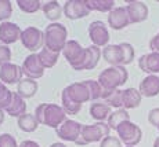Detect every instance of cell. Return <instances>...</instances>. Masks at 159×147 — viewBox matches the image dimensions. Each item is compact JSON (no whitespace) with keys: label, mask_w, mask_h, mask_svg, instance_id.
Listing matches in <instances>:
<instances>
[{"label":"cell","mask_w":159,"mask_h":147,"mask_svg":"<svg viewBox=\"0 0 159 147\" xmlns=\"http://www.w3.org/2000/svg\"><path fill=\"white\" fill-rule=\"evenodd\" d=\"M102 57H104V59L108 63H111L112 66H123L125 57H123V50H122L120 44H118V45L108 44L102 50Z\"/></svg>","instance_id":"17"},{"label":"cell","mask_w":159,"mask_h":147,"mask_svg":"<svg viewBox=\"0 0 159 147\" xmlns=\"http://www.w3.org/2000/svg\"><path fill=\"white\" fill-rule=\"evenodd\" d=\"M157 128H158V129H159V124H158V127H157Z\"/></svg>","instance_id":"43"},{"label":"cell","mask_w":159,"mask_h":147,"mask_svg":"<svg viewBox=\"0 0 159 147\" xmlns=\"http://www.w3.org/2000/svg\"><path fill=\"white\" fill-rule=\"evenodd\" d=\"M125 121H130V117H129V113L127 110L125 109H118L116 111L111 113V116L108 117V127L111 129H118V127Z\"/></svg>","instance_id":"28"},{"label":"cell","mask_w":159,"mask_h":147,"mask_svg":"<svg viewBox=\"0 0 159 147\" xmlns=\"http://www.w3.org/2000/svg\"><path fill=\"white\" fill-rule=\"evenodd\" d=\"M13 14V4L10 0H0V21L7 22V19Z\"/></svg>","instance_id":"32"},{"label":"cell","mask_w":159,"mask_h":147,"mask_svg":"<svg viewBox=\"0 0 159 147\" xmlns=\"http://www.w3.org/2000/svg\"><path fill=\"white\" fill-rule=\"evenodd\" d=\"M17 125L21 131H24V132H35L39 127V122H38V120H36L35 116L24 114L18 118Z\"/></svg>","instance_id":"27"},{"label":"cell","mask_w":159,"mask_h":147,"mask_svg":"<svg viewBox=\"0 0 159 147\" xmlns=\"http://www.w3.org/2000/svg\"><path fill=\"white\" fill-rule=\"evenodd\" d=\"M82 128H83V125L80 122H76L73 120H66L57 128L56 132H57V136L61 137L62 140L76 143L79 140V137H80Z\"/></svg>","instance_id":"9"},{"label":"cell","mask_w":159,"mask_h":147,"mask_svg":"<svg viewBox=\"0 0 159 147\" xmlns=\"http://www.w3.org/2000/svg\"><path fill=\"white\" fill-rule=\"evenodd\" d=\"M0 147H20L15 140V137L10 133L0 135Z\"/></svg>","instance_id":"34"},{"label":"cell","mask_w":159,"mask_h":147,"mask_svg":"<svg viewBox=\"0 0 159 147\" xmlns=\"http://www.w3.org/2000/svg\"><path fill=\"white\" fill-rule=\"evenodd\" d=\"M139 66L144 73L151 74H157L159 73V54L158 52H149L139 59Z\"/></svg>","instance_id":"18"},{"label":"cell","mask_w":159,"mask_h":147,"mask_svg":"<svg viewBox=\"0 0 159 147\" xmlns=\"http://www.w3.org/2000/svg\"><path fill=\"white\" fill-rule=\"evenodd\" d=\"M3 121H4V111L0 109V125L3 124Z\"/></svg>","instance_id":"40"},{"label":"cell","mask_w":159,"mask_h":147,"mask_svg":"<svg viewBox=\"0 0 159 147\" xmlns=\"http://www.w3.org/2000/svg\"><path fill=\"white\" fill-rule=\"evenodd\" d=\"M42 10H43V13L46 15V18L50 21H57L61 18V14H62V7L60 6V3L58 2H47L43 4V7H42Z\"/></svg>","instance_id":"25"},{"label":"cell","mask_w":159,"mask_h":147,"mask_svg":"<svg viewBox=\"0 0 159 147\" xmlns=\"http://www.w3.org/2000/svg\"><path fill=\"white\" fill-rule=\"evenodd\" d=\"M21 35H22V30L20 29L17 23L8 22V21L0 23V41L4 45L13 44V43L21 40Z\"/></svg>","instance_id":"13"},{"label":"cell","mask_w":159,"mask_h":147,"mask_svg":"<svg viewBox=\"0 0 159 147\" xmlns=\"http://www.w3.org/2000/svg\"><path fill=\"white\" fill-rule=\"evenodd\" d=\"M126 11L130 23L143 22L148 18V7L143 2H129L126 6Z\"/></svg>","instance_id":"15"},{"label":"cell","mask_w":159,"mask_h":147,"mask_svg":"<svg viewBox=\"0 0 159 147\" xmlns=\"http://www.w3.org/2000/svg\"><path fill=\"white\" fill-rule=\"evenodd\" d=\"M154 147H159V136L155 139V142H154Z\"/></svg>","instance_id":"42"},{"label":"cell","mask_w":159,"mask_h":147,"mask_svg":"<svg viewBox=\"0 0 159 147\" xmlns=\"http://www.w3.org/2000/svg\"><path fill=\"white\" fill-rule=\"evenodd\" d=\"M90 116L94 120L102 122L111 116V106H108L107 103H93L90 106Z\"/></svg>","instance_id":"23"},{"label":"cell","mask_w":159,"mask_h":147,"mask_svg":"<svg viewBox=\"0 0 159 147\" xmlns=\"http://www.w3.org/2000/svg\"><path fill=\"white\" fill-rule=\"evenodd\" d=\"M35 117L39 124L57 129L64 121H66V113L62 107L58 105L42 103V105L36 107Z\"/></svg>","instance_id":"4"},{"label":"cell","mask_w":159,"mask_h":147,"mask_svg":"<svg viewBox=\"0 0 159 147\" xmlns=\"http://www.w3.org/2000/svg\"><path fill=\"white\" fill-rule=\"evenodd\" d=\"M100 147H122V142L119 137L115 136H107L101 142Z\"/></svg>","instance_id":"36"},{"label":"cell","mask_w":159,"mask_h":147,"mask_svg":"<svg viewBox=\"0 0 159 147\" xmlns=\"http://www.w3.org/2000/svg\"><path fill=\"white\" fill-rule=\"evenodd\" d=\"M62 54L72 69L75 70H91L100 62L101 50L97 45H90L82 48V45L75 40H68L62 50Z\"/></svg>","instance_id":"1"},{"label":"cell","mask_w":159,"mask_h":147,"mask_svg":"<svg viewBox=\"0 0 159 147\" xmlns=\"http://www.w3.org/2000/svg\"><path fill=\"white\" fill-rule=\"evenodd\" d=\"M11 59V50L8 48V45H0V67L6 63H10Z\"/></svg>","instance_id":"35"},{"label":"cell","mask_w":159,"mask_h":147,"mask_svg":"<svg viewBox=\"0 0 159 147\" xmlns=\"http://www.w3.org/2000/svg\"><path fill=\"white\" fill-rule=\"evenodd\" d=\"M66 36H68V32L64 25L58 22L50 23L44 30V47L53 52L60 54L68 41Z\"/></svg>","instance_id":"5"},{"label":"cell","mask_w":159,"mask_h":147,"mask_svg":"<svg viewBox=\"0 0 159 147\" xmlns=\"http://www.w3.org/2000/svg\"><path fill=\"white\" fill-rule=\"evenodd\" d=\"M109 131H111V128L105 122H96L93 125H83L80 137L76 142V145L83 146L96 142H102L107 136H109Z\"/></svg>","instance_id":"6"},{"label":"cell","mask_w":159,"mask_h":147,"mask_svg":"<svg viewBox=\"0 0 159 147\" xmlns=\"http://www.w3.org/2000/svg\"><path fill=\"white\" fill-rule=\"evenodd\" d=\"M21 67H22V73L26 76V78L36 80V78L43 77V74H44V67L39 62L38 54L28 55V57L24 59V63Z\"/></svg>","instance_id":"12"},{"label":"cell","mask_w":159,"mask_h":147,"mask_svg":"<svg viewBox=\"0 0 159 147\" xmlns=\"http://www.w3.org/2000/svg\"><path fill=\"white\" fill-rule=\"evenodd\" d=\"M86 4L90 11H100V13H111L115 7L114 0H86Z\"/></svg>","instance_id":"26"},{"label":"cell","mask_w":159,"mask_h":147,"mask_svg":"<svg viewBox=\"0 0 159 147\" xmlns=\"http://www.w3.org/2000/svg\"><path fill=\"white\" fill-rule=\"evenodd\" d=\"M89 37L93 41V45L97 47H107L109 41V33L105 23L101 21H94L89 26Z\"/></svg>","instance_id":"10"},{"label":"cell","mask_w":159,"mask_h":147,"mask_svg":"<svg viewBox=\"0 0 159 147\" xmlns=\"http://www.w3.org/2000/svg\"><path fill=\"white\" fill-rule=\"evenodd\" d=\"M13 102V91H10L6 84L0 81V109L6 110Z\"/></svg>","instance_id":"30"},{"label":"cell","mask_w":159,"mask_h":147,"mask_svg":"<svg viewBox=\"0 0 159 147\" xmlns=\"http://www.w3.org/2000/svg\"><path fill=\"white\" fill-rule=\"evenodd\" d=\"M149 48L152 50V52L159 54V33L151 39V41H149Z\"/></svg>","instance_id":"38"},{"label":"cell","mask_w":159,"mask_h":147,"mask_svg":"<svg viewBox=\"0 0 159 147\" xmlns=\"http://www.w3.org/2000/svg\"><path fill=\"white\" fill-rule=\"evenodd\" d=\"M90 14L86 0H68L64 4V15L68 19H80Z\"/></svg>","instance_id":"11"},{"label":"cell","mask_w":159,"mask_h":147,"mask_svg":"<svg viewBox=\"0 0 159 147\" xmlns=\"http://www.w3.org/2000/svg\"><path fill=\"white\" fill-rule=\"evenodd\" d=\"M6 113L11 117H18L26 114V103L22 98L18 95V92H13V102L6 109Z\"/></svg>","instance_id":"22"},{"label":"cell","mask_w":159,"mask_h":147,"mask_svg":"<svg viewBox=\"0 0 159 147\" xmlns=\"http://www.w3.org/2000/svg\"><path fill=\"white\" fill-rule=\"evenodd\" d=\"M127 78L129 73L125 66H111L108 69H104L98 76V82L104 91L102 99H105L111 92L119 90V87L123 85Z\"/></svg>","instance_id":"3"},{"label":"cell","mask_w":159,"mask_h":147,"mask_svg":"<svg viewBox=\"0 0 159 147\" xmlns=\"http://www.w3.org/2000/svg\"><path fill=\"white\" fill-rule=\"evenodd\" d=\"M86 85L90 90V95H91V100H97V99H102V95L104 91L100 85L98 81H94V80H86Z\"/></svg>","instance_id":"31"},{"label":"cell","mask_w":159,"mask_h":147,"mask_svg":"<svg viewBox=\"0 0 159 147\" xmlns=\"http://www.w3.org/2000/svg\"><path fill=\"white\" fill-rule=\"evenodd\" d=\"M118 136L120 139L122 143H125L127 147H134L136 145H139L140 140H141L143 132L140 129V127L137 124L131 121H125L116 129Z\"/></svg>","instance_id":"7"},{"label":"cell","mask_w":159,"mask_h":147,"mask_svg":"<svg viewBox=\"0 0 159 147\" xmlns=\"http://www.w3.org/2000/svg\"><path fill=\"white\" fill-rule=\"evenodd\" d=\"M140 94L144 98H154L159 95V77L155 74L147 76L140 82Z\"/></svg>","instance_id":"19"},{"label":"cell","mask_w":159,"mask_h":147,"mask_svg":"<svg viewBox=\"0 0 159 147\" xmlns=\"http://www.w3.org/2000/svg\"><path fill=\"white\" fill-rule=\"evenodd\" d=\"M20 147H40L36 142H33V140H24L22 143L20 145Z\"/></svg>","instance_id":"39"},{"label":"cell","mask_w":159,"mask_h":147,"mask_svg":"<svg viewBox=\"0 0 159 147\" xmlns=\"http://www.w3.org/2000/svg\"><path fill=\"white\" fill-rule=\"evenodd\" d=\"M39 57V62H40V65L44 67V69H48V67H53L56 66V63L58 62V57H60V54L58 52H53V51H50L48 48H42L40 52L38 54Z\"/></svg>","instance_id":"24"},{"label":"cell","mask_w":159,"mask_h":147,"mask_svg":"<svg viewBox=\"0 0 159 147\" xmlns=\"http://www.w3.org/2000/svg\"><path fill=\"white\" fill-rule=\"evenodd\" d=\"M61 100H62V109L65 110L66 114H78L82 109V105L91 100L90 90L84 81L73 82L62 90Z\"/></svg>","instance_id":"2"},{"label":"cell","mask_w":159,"mask_h":147,"mask_svg":"<svg viewBox=\"0 0 159 147\" xmlns=\"http://www.w3.org/2000/svg\"><path fill=\"white\" fill-rule=\"evenodd\" d=\"M141 94L136 88H126L122 90V109L129 110L136 109L141 103Z\"/></svg>","instance_id":"20"},{"label":"cell","mask_w":159,"mask_h":147,"mask_svg":"<svg viewBox=\"0 0 159 147\" xmlns=\"http://www.w3.org/2000/svg\"><path fill=\"white\" fill-rule=\"evenodd\" d=\"M108 23H109V26H111L112 29H115V30L125 29V27L130 23L126 7H116V8H114V10L108 14Z\"/></svg>","instance_id":"16"},{"label":"cell","mask_w":159,"mask_h":147,"mask_svg":"<svg viewBox=\"0 0 159 147\" xmlns=\"http://www.w3.org/2000/svg\"><path fill=\"white\" fill-rule=\"evenodd\" d=\"M50 147H66V146L64 145V143H53Z\"/></svg>","instance_id":"41"},{"label":"cell","mask_w":159,"mask_h":147,"mask_svg":"<svg viewBox=\"0 0 159 147\" xmlns=\"http://www.w3.org/2000/svg\"><path fill=\"white\" fill-rule=\"evenodd\" d=\"M17 92L22 99H29L38 92V82L32 78H24L18 82Z\"/></svg>","instance_id":"21"},{"label":"cell","mask_w":159,"mask_h":147,"mask_svg":"<svg viewBox=\"0 0 159 147\" xmlns=\"http://www.w3.org/2000/svg\"><path fill=\"white\" fill-rule=\"evenodd\" d=\"M120 47L123 50V57H125V61H123V65H129V63L133 62L134 59V48L133 45L129 44V43H120Z\"/></svg>","instance_id":"33"},{"label":"cell","mask_w":159,"mask_h":147,"mask_svg":"<svg viewBox=\"0 0 159 147\" xmlns=\"http://www.w3.org/2000/svg\"><path fill=\"white\" fill-rule=\"evenodd\" d=\"M21 43L22 45L29 51H38L42 50L44 45V32H42L38 27L29 26L22 30L21 35Z\"/></svg>","instance_id":"8"},{"label":"cell","mask_w":159,"mask_h":147,"mask_svg":"<svg viewBox=\"0 0 159 147\" xmlns=\"http://www.w3.org/2000/svg\"><path fill=\"white\" fill-rule=\"evenodd\" d=\"M148 121H149V124H151V125H154V127H158V124H159V107L149 110V113H148Z\"/></svg>","instance_id":"37"},{"label":"cell","mask_w":159,"mask_h":147,"mask_svg":"<svg viewBox=\"0 0 159 147\" xmlns=\"http://www.w3.org/2000/svg\"><path fill=\"white\" fill-rule=\"evenodd\" d=\"M17 4L21 11L28 14H33L40 10L42 3L39 0H17Z\"/></svg>","instance_id":"29"},{"label":"cell","mask_w":159,"mask_h":147,"mask_svg":"<svg viewBox=\"0 0 159 147\" xmlns=\"http://www.w3.org/2000/svg\"><path fill=\"white\" fill-rule=\"evenodd\" d=\"M22 67L15 63H6L0 67V81L3 84H17L22 80Z\"/></svg>","instance_id":"14"}]
</instances>
